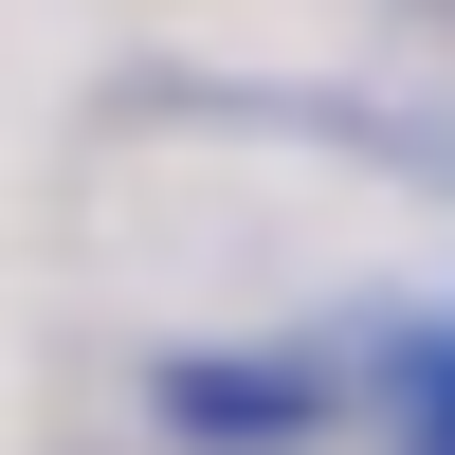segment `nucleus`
Segmentation results:
<instances>
[{
  "mask_svg": "<svg viewBox=\"0 0 455 455\" xmlns=\"http://www.w3.org/2000/svg\"><path fill=\"white\" fill-rule=\"evenodd\" d=\"M310 419H328L310 364H201V347L164 364V437H201V455H291Z\"/></svg>",
  "mask_w": 455,
  "mask_h": 455,
  "instance_id": "obj_1",
  "label": "nucleus"
},
{
  "mask_svg": "<svg viewBox=\"0 0 455 455\" xmlns=\"http://www.w3.org/2000/svg\"><path fill=\"white\" fill-rule=\"evenodd\" d=\"M419 455H455V347H419Z\"/></svg>",
  "mask_w": 455,
  "mask_h": 455,
  "instance_id": "obj_2",
  "label": "nucleus"
}]
</instances>
